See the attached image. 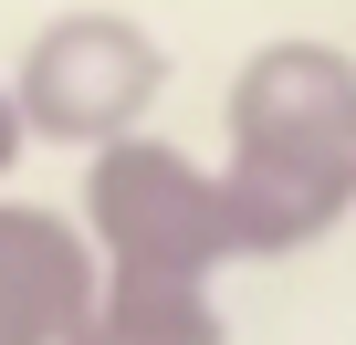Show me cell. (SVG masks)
I'll return each instance as SVG.
<instances>
[{"instance_id":"6","label":"cell","mask_w":356,"mask_h":345,"mask_svg":"<svg viewBox=\"0 0 356 345\" xmlns=\"http://www.w3.org/2000/svg\"><path fill=\"white\" fill-rule=\"evenodd\" d=\"M11 146H22V105L0 94V167H11Z\"/></svg>"},{"instance_id":"5","label":"cell","mask_w":356,"mask_h":345,"mask_svg":"<svg viewBox=\"0 0 356 345\" xmlns=\"http://www.w3.org/2000/svg\"><path fill=\"white\" fill-rule=\"evenodd\" d=\"M63 345H220V314H210V293H200V283L115 272V283L84 303V324H74Z\"/></svg>"},{"instance_id":"2","label":"cell","mask_w":356,"mask_h":345,"mask_svg":"<svg viewBox=\"0 0 356 345\" xmlns=\"http://www.w3.org/2000/svg\"><path fill=\"white\" fill-rule=\"evenodd\" d=\"M84 210H95V241H105L115 272L200 283V272L231 251V230H220V189H210L178 146H136V136H115V146L95 157Z\"/></svg>"},{"instance_id":"3","label":"cell","mask_w":356,"mask_h":345,"mask_svg":"<svg viewBox=\"0 0 356 345\" xmlns=\"http://www.w3.org/2000/svg\"><path fill=\"white\" fill-rule=\"evenodd\" d=\"M147 94H157V53H147V32L136 22H115V11H74V22H53L42 42H32V63H22V126H42V136H63V146H115L136 115H147Z\"/></svg>"},{"instance_id":"4","label":"cell","mask_w":356,"mask_h":345,"mask_svg":"<svg viewBox=\"0 0 356 345\" xmlns=\"http://www.w3.org/2000/svg\"><path fill=\"white\" fill-rule=\"evenodd\" d=\"M95 303L84 241L42 210H0V345H63Z\"/></svg>"},{"instance_id":"1","label":"cell","mask_w":356,"mask_h":345,"mask_svg":"<svg viewBox=\"0 0 356 345\" xmlns=\"http://www.w3.org/2000/svg\"><path fill=\"white\" fill-rule=\"evenodd\" d=\"M220 189V230L231 251H283L304 230H325L356 189V84L346 63L283 42L231 84V178Z\"/></svg>"}]
</instances>
